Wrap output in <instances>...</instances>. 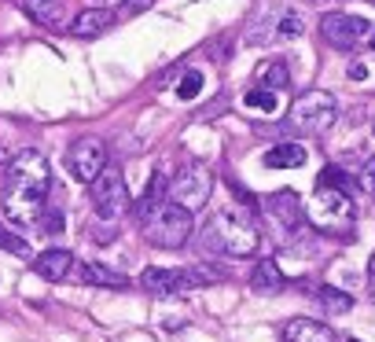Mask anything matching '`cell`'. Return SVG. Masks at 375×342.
Masks as SVG:
<instances>
[{"mask_svg":"<svg viewBox=\"0 0 375 342\" xmlns=\"http://www.w3.org/2000/svg\"><path fill=\"white\" fill-rule=\"evenodd\" d=\"M48 188H52V169H48V159L33 147L19 151L8 166V184H4V218L15 221V225H30L37 221V213L48 199Z\"/></svg>","mask_w":375,"mask_h":342,"instance_id":"6da1fadb","label":"cell"},{"mask_svg":"<svg viewBox=\"0 0 375 342\" xmlns=\"http://www.w3.org/2000/svg\"><path fill=\"white\" fill-rule=\"evenodd\" d=\"M203 240L206 250L225 254V258H254L261 247V225L247 210H217L203 228Z\"/></svg>","mask_w":375,"mask_h":342,"instance_id":"7a4b0ae2","label":"cell"},{"mask_svg":"<svg viewBox=\"0 0 375 342\" xmlns=\"http://www.w3.org/2000/svg\"><path fill=\"white\" fill-rule=\"evenodd\" d=\"M305 33L302 15L295 11V4H283V0H265L258 4L247 18V45H273V41H295Z\"/></svg>","mask_w":375,"mask_h":342,"instance_id":"3957f363","label":"cell"},{"mask_svg":"<svg viewBox=\"0 0 375 342\" xmlns=\"http://www.w3.org/2000/svg\"><path fill=\"white\" fill-rule=\"evenodd\" d=\"M335 114H339V107H335V96L331 92H305L291 103V111H287V122H283V133L291 137V133H324L335 125Z\"/></svg>","mask_w":375,"mask_h":342,"instance_id":"277c9868","label":"cell"},{"mask_svg":"<svg viewBox=\"0 0 375 342\" xmlns=\"http://www.w3.org/2000/svg\"><path fill=\"white\" fill-rule=\"evenodd\" d=\"M309 221L327 236H346L353 225V199L331 184H317L313 199H309Z\"/></svg>","mask_w":375,"mask_h":342,"instance_id":"5b68a950","label":"cell"},{"mask_svg":"<svg viewBox=\"0 0 375 342\" xmlns=\"http://www.w3.org/2000/svg\"><path fill=\"white\" fill-rule=\"evenodd\" d=\"M191 232H195V213L184 210L181 203H166L154 218L144 225V236L147 243L154 247H162V250H176V247H184L191 240Z\"/></svg>","mask_w":375,"mask_h":342,"instance_id":"8992f818","label":"cell"},{"mask_svg":"<svg viewBox=\"0 0 375 342\" xmlns=\"http://www.w3.org/2000/svg\"><path fill=\"white\" fill-rule=\"evenodd\" d=\"M320 37L335 52H353L371 37V23L361 15H349V11H327L320 18Z\"/></svg>","mask_w":375,"mask_h":342,"instance_id":"52a82bcc","label":"cell"},{"mask_svg":"<svg viewBox=\"0 0 375 342\" xmlns=\"http://www.w3.org/2000/svg\"><path fill=\"white\" fill-rule=\"evenodd\" d=\"M210 191H213V173L203 166V162H191V166H184L181 173H176L173 181H169V199L173 203H181L184 210H203L206 206V199H210Z\"/></svg>","mask_w":375,"mask_h":342,"instance_id":"ba28073f","label":"cell"},{"mask_svg":"<svg viewBox=\"0 0 375 342\" xmlns=\"http://www.w3.org/2000/svg\"><path fill=\"white\" fill-rule=\"evenodd\" d=\"M88 196H93V206H96L100 221H118L122 213L129 210V188H125L118 169H110V166L88 184Z\"/></svg>","mask_w":375,"mask_h":342,"instance_id":"9c48e42d","label":"cell"},{"mask_svg":"<svg viewBox=\"0 0 375 342\" xmlns=\"http://www.w3.org/2000/svg\"><path fill=\"white\" fill-rule=\"evenodd\" d=\"M66 169L74 173V181L81 184H93L103 169H107V144L100 137H81L70 144L66 151Z\"/></svg>","mask_w":375,"mask_h":342,"instance_id":"30bf717a","label":"cell"},{"mask_svg":"<svg viewBox=\"0 0 375 342\" xmlns=\"http://www.w3.org/2000/svg\"><path fill=\"white\" fill-rule=\"evenodd\" d=\"M140 284L151 294H184L195 287H206V280L195 269H144Z\"/></svg>","mask_w":375,"mask_h":342,"instance_id":"8fae6325","label":"cell"},{"mask_svg":"<svg viewBox=\"0 0 375 342\" xmlns=\"http://www.w3.org/2000/svg\"><path fill=\"white\" fill-rule=\"evenodd\" d=\"M265 210H269V218L280 225V232H295L305 221L302 199L295 196V191H276V196H269L265 199Z\"/></svg>","mask_w":375,"mask_h":342,"instance_id":"7c38bea8","label":"cell"},{"mask_svg":"<svg viewBox=\"0 0 375 342\" xmlns=\"http://www.w3.org/2000/svg\"><path fill=\"white\" fill-rule=\"evenodd\" d=\"M166 203H169V181H166V169H154L151 181H147V188H144V196H140V203H137V221H140V228H144V225H147Z\"/></svg>","mask_w":375,"mask_h":342,"instance_id":"4fadbf2b","label":"cell"},{"mask_svg":"<svg viewBox=\"0 0 375 342\" xmlns=\"http://www.w3.org/2000/svg\"><path fill=\"white\" fill-rule=\"evenodd\" d=\"M283 342H339V335L313 316H295L283 324Z\"/></svg>","mask_w":375,"mask_h":342,"instance_id":"5bb4252c","label":"cell"},{"mask_svg":"<svg viewBox=\"0 0 375 342\" xmlns=\"http://www.w3.org/2000/svg\"><path fill=\"white\" fill-rule=\"evenodd\" d=\"M110 26H115V11H110V8H85V11H78L70 18V33L74 37H85V41L107 33Z\"/></svg>","mask_w":375,"mask_h":342,"instance_id":"9a60e30c","label":"cell"},{"mask_svg":"<svg viewBox=\"0 0 375 342\" xmlns=\"http://www.w3.org/2000/svg\"><path fill=\"white\" fill-rule=\"evenodd\" d=\"M70 269H74V254L63 250V247H52V250H44V254L33 258V272L41 276V280H48V284L63 280Z\"/></svg>","mask_w":375,"mask_h":342,"instance_id":"2e32d148","label":"cell"},{"mask_svg":"<svg viewBox=\"0 0 375 342\" xmlns=\"http://www.w3.org/2000/svg\"><path fill=\"white\" fill-rule=\"evenodd\" d=\"M283 284H287V280H283V272H280V265H276L273 258H261V262L254 265V272H250V291L261 294V298L280 294Z\"/></svg>","mask_w":375,"mask_h":342,"instance_id":"e0dca14e","label":"cell"},{"mask_svg":"<svg viewBox=\"0 0 375 342\" xmlns=\"http://www.w3.org/2000/svg\"><path fill=\"white\" fill-rule=\"evenodd\" d=\"M33 23H41L44 30H59L63 26V0H15Z\"/></svg>","mask_w":375,"mask_h":342,"instance_id":"ac0fdd59","label":"cell"},{"mask_svg":"<svg viewBox=\"0 0 375 342\" xmlns=\"http://www.w3.org/2000/svg\"><path fill=\"white\" fill-rule=\"evenodd\" d=\"M305 159H309L305 144H295V140H283L265 151V166L269 169H295V166H305Z\"/></svg>","mask_w":375,"mask_h":342,"instance_id":"d6986e66","label":"cell"},{"mask_svg":"<svg viewBox=\"0 0 375 342\" xmlns=\"http://www.w3.org/2000/svg\"><path fill=\"white\" fill-rule=\"evenodd\" d=\"M78 276H81V284H93V287H129L122 272H115L110 265H100V262H81Z\"/></svg>","mask_w":375,"mask_h":342,"instance_id":"ffe728a7","label":"cell"},{"mask_svg":"<svg viewBox=\"0 0 375 342\" xmlns=\"http://www.w3.org/2000/svg\"><path fill=\"white\" fill-rule=\"evenodd\" d=\"M317 306L331 316H342L353 309V298L346 291H335V287H317Z\"/></svg>","mask_w":375,"mask_h":342,"instance_id":"44dd1931","label":"cell"},{"mask_svg":"<svg viewBox=\"0 0 375 342\" xmlns=\"http://www.w3.org/2000/svg\"><path fill=\"white\" fill-rule=\"evenodd\" d=\"M258 81L265 85V89H287V85H291V70H287L283 59L261 63V67H258Z\"/></svg>","mask_w":375,"mask_h":342,"instance_id":"7402d4cb","label":"cell"},{"mask_svg":"<svg viewBox=\"0 0 375 342\" xmlns=\"http://www.w3.org/2000/svg\"><path fill=\"white\" fill-rule=\"evenodd\" d=\"M243 103L250 107V111H261V114H273L276 107H280V100H276V89H250L247 96H243Z\"/></svg>","mask_w":375,"mask_h":342,"instance_id":"603a6c76","label":"cell"},{"mask_svg":"<svg viewBox=\"0 0 375 342\" xmlns=\"http://www.w3.org/2000/svg\"><path fill=\"white\" fill-rule=\"evenodd\" d=\"M199 92H203V74H199V70H188V74L181 78V85H176V96H181V100H195Z\"/></svg>","mask_w":375,"mask_h":342,"instance_id":"cb8c5ba5","label":"cell"},{"mask_svg":"<svg viewBox=\"0 0 375 342\" xmlns=\"http://www.w3.org/2000/svg\"><path fill=\"white\" fill-rule=\"evenodd\" d=\"M317 184H331V188H339V191H346V196H349V177L342 173L339 166H327L324 173H320V181H317Z\"/></svg>","mask_w":375,"mask_h":342,"instance_id":"d4e9b609","label":"cell"},{"mask_svg":"<svg viewBox=\"0 0 375 342\" xmlns=\"http://www.w3.org/2000/svg\"><path fill=\"white\" fill-rule=\"evenodd\" d=\"M0 247L11 250V254H19V258H30V247L22 243L19 236H11V232H4V228H0Z\"/></svg>","mask_w":375,"mask_h":342,"instance_id":"484cf974","label":"cell"},{"mask_svg":"<svg viewBox=\"0 0 375 342\" xmlns=\"http://www.w3.org/2000/svg\"><path fill=\"white\" fill-rule=\"evenodd\" d=\"M357 181H361V188L368 191V196H375V159H368V162L361 166V177H357Z\"/></svg>","mask_w":375,"mask_h":342,"instance_id":"4316f807","label":"cell"},{"mask_svg":"<svg viewBox=\"0 0 375 342\" xmlns=\"http://www.w3.org/2000/svg\"><path fill=\"white\" fill-rule=\"evenodd\" d=\"M154 4V0H118V8L125 11V15H140V11H147Z\"/></svg>","mask_w":375,"mask_h":342,"instance_id":"83f0119b","label":"cell"},{"mask_svg":"<svg viewBox=\"0 0 375 342\" xmlns=\"http://www.w3.org/2000/svg\"><path fill=\"white\" fill-rule=\"evenodd\" d=\"M44 232H52V236H59V232H63V213L59 210H52L48 218H44Z\"/></svg>","mask_w":375,"mask_h":342,"instance_id":"f1b7e54d","label":"cell"},{"mask_svg":"<svg viewBox=\"0 0 375 342\" xmlns=\"http://www.w3.org/2000/svg\"><path fill=\"white\" fill-rule=\"evenodd\" d=\"M349 78H353V81H364V78H368V67H364V63H353V67H349Z\"/></svg>","mask_w":375,"mask_h":342,"instance_id":"f546056e","label":"cell"},{"mask_svg":"<svg viewBox=\"0 0 375 342\" xmlns=\"http://www.w3.org/2000/svg\"><path fill=\"white\" fill-rule=\"evenodd\" d=\"M368 291L375 294V254H371V258H368Z\"/></svg>","mask_w":375,"mask_h":342,"instance_id":"4dcf8cb0","label":"cell"},{"mask_svg":"<svg viewBox=\"0 0 375 342\" xmlns=\"http://www.w3.org/2000/svg\"><path fill=\"white\" fill-rule=\"evenodd\" d=\"M368 48L375 52V30H371V37H368Z\"/></svg>","mask_w":375,"mask_h":342,"instance_id":"1f68e13d","label":"cell"},{"mask_svg":"<svg viewBox=\"0 0 375 342\" xmlns=\"http://www.w3.org/2000/svg\"><path fill=\"white\" fill-rule=\"evenodd\" d=\"M0 166H4V147H0Z\"/></svg>","mask_w":375,"mask_h":342,"instance_id":"d6a6232c","label":"cell"},{"mask_svg":"<svg viewBox=\"0 0 375 342\" xmlns=\"http://www.w3.org/2000/svg\"><path fill=\"white\" fill-rule=\"evenodd\" d=\"M349 342H361V338H349Z\"/></svg>","mask_w":375,"mask_h":342,"instance_id":"836d02e7","label":"cell"},{"mask_svg":"<svg viewBox=\"0 0 375 342\" xmlns=\"http://www.w3.org/2000/svg\"><path fill=\"white\" fill-rule=\"evenodd\" d=\"M371 133H375V122H371Z\"/></svg>","mask_w":375,"mask_h":342,"instance_id":"e575fe53","label":"cell"},{"mask_svg":"<svg viewBox=\"0 0 375 342\" xmlns=\"http://www.w3.org/2000/svg\"><path fill=\"white\" fill-rule=\"evenodd\" d=\"M368 4H375V0H368Z\"/></svg>","mask_w":375,"mask_h":342,"instance_id":"d590c367","label":"cell"}]
</instances>
